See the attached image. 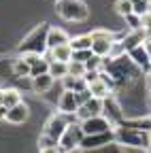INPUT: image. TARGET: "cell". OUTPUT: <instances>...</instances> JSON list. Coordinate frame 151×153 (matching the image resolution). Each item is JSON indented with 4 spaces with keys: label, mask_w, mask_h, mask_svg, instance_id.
Listing matches in <instances>:
<instances>
[{
    "label": "cell",
    "mask_w": 151,
    "mask_h": 153,
    "mask_svg": "<svg viewBox=\"0 0 151 153\" xmlns=\"http://www.w3.org/2000/svg\"><path fill=\"white\" fill-rule=\"evenodd\" d=\"M11 70H13V74L17 76V79H24V76H30V64L24 60L22 55H17L15 60L11 62Z\"/></svg>",
    "instance_id": "44dd1931"
},
{
    "label": "cell",
    "mask_w": 151,
    "mask_h": 153,
    "mask_svg": "<svg viewBox=\"0 0 151 153\" xmlns=\"http://www.w3.org/2000/svg\"><path fill=\"white\" fill-rule=\"evenodd\" d=\"M70 43V34L62 28H55V26H49V32H47V47L49 51L60 47V45H68Z\"/></svg>",
    "instance_id": "5bb4252c"
},
{
    "label": "cell",
    "mask_w": 151,
    "mask_h": 153,
    "mask_svg": "<svg viewBox=\"0 0 151 153\" xmlns=\"http://www.w3.org/2000/svg\"><path fill=\"white\" fill-rule=\"evenodd\" d=\"M28 117H30V106L26 102H19V104H15L13 108L7 111V121L11 126H22V123L28 121Z\"/></svg>",
    "instance_id": "4fadbf2b"
},
{
    "label": "cell",
    "mask_w": 151,
    "mask_h": 153,
    "mask_svg": "<svg viewBox=\"0 0 151 153\" xmlns=\"http://www.w3.org/2000/svg\"><path fill=\"white\" fill-rule=\"evenodd\" d=\"M19 102H24L19 89H15V87H4V89H0V104H4L7 108H13L15 104H19Z\"/></svg>",
    "instance_id": "e0dca14e"
},
{
    "label": "cell",
    "mask_w": 151,
    "mask_h": 153,
    "mask_svg": "<svg viewBox=\"0 0 151 153\" xmlns=\"http://www.w3.org/2000/svg\"><path fill=\"white\" fill-rule=\"evenodd\" d=\"M55 2H60V0H55Z\"/></svg>",
    "instance_id": "74e56055"
},
{
    "label": "cell",
    "mask_w": 151,
    "mask_h": 153,
    "mask_svg": "<svg viewBox=\"0 0 151 153\" xmlns=\"http://www.w3.org/2000/svg\"><path fill=\"white\" fill-rule=\"evenodd\" d=\"M91 36L89 34H79V36H70V47L72 51H81V49H91Z\"/></svg>",
    "instance_id": "7402d4cb"
},
{
    "label": "cell",
    "mask_w": 151,
    "mask_h": 153,
    "mask_svg": "<svg viewBox=\"0 0 151 153\" xmlns=\"http://www.w3.org/2000/svg\"><path fill=\"white\" fill-rule=\"evenodd\" d=\"M87 89H89V94H91V98H98V100H104L106 96H111V94H113V89H111L102 79L89 83V85H87Z\"/></svg>",
    "instance_id": "ac0fdd59"
},
{
    "label": "cell",
    "mask_w": 151,
    "mask_h": 153,
    "mask_svg": "<svg viewBox=\"0 0 151 153\" xmlns=\"http://www.w3.org/2000/svg\"><path fill=\"white\" fill-rule=\"evenodd\" d=\"M128 57H130V62L134 64L141 72H145L147 76L151 74V55L145 49V45H138V47H134L132 51H128Z\"/></svg>",
    "instance_id": "52a82bcc"
},
{
    "label": "cell",
    "mask_w": 151,
    "mask_h": 153,
    "mask_svg": "<svg viewBox=\"0 0 151 153\" xmlns=\"http://www.w3.org/2000/svg\"><path fill=\"white\" fill-rule=\"evenodd\" d=\"M89 98H91V94H89V89H83V91H79V94H77V100H79V106H81V104H85V102H87Z\"/></svg>",
    "instance_id": "1f68e13d"
},
{
    "label": "cell",
    "mask_w": 151,
    "mask_h": 153,
    "mask_svg": "<svg viewBox=\"0 0 151 153\" xmlns=\"http://www.w3.org/2000/svg\"><path fill=\"white\" fill-rule=\"evenodd\" d=\"M72 121H77V119L72 117V115L55 113V115H51V117L47 119V123H45V128H43V134H47V136H51L53 140H58V143H60L62 134L66 132L68 123H72Z\"/></svg>",
    "instance_id": "5b68a950"
},
{
    "label": "cell",
    "mask_w": 151,
    "mask_h": 153,
    "mask_svg": "<svg viewBox=\"0 0 151 153\" xmlns=\"http://www.w3.org/2000/svg\"><path fill=\"white\" fill-rule=\"evenodd\" d=\"M141 22H143V30L147 34H151V11H147L143 17H141Z\"/></svg>",
    "instance_id": "4dcf8cb0"
},
{
    "label": "cell",
    "mask_w": 151,
    "mask_h": 153,
    "mask_svg": "<svg viewBox=\"0 0 151 153\" xmlns=\"http://www.w3.org/2000/svg\"><path fill=\"white\" fill-rule=\"evenodd\" d=\"M115 11H117V15H121V17H126V15H130V13H134L130 0H115Z\"/></svg>",
    "instance_id": "4316f807"
},
{
    "label": "cell",
    "mask_w": 151,
    "mask_h": 153,
    "mask_svg": "<svg viewBox=\"0 0 151 153\" xmlns=\"http://www.w3.org/2000/svg\"><path fill=\"white\" fill-rule=\"evenodd\" d=\"M149 145H151V130H149Z\"/></svg>",
    "instance_id": "d590c367"
},
{
    "label": "cell",
    "mask_w": 151,
    "mask_h": 153,
    "mask_svg": "<svg viewBox=\"0 0 151 153\" xmlns=\"http://www.w3.org/2000/svg\"><path fill=\"white\" fill-rule=\"evenodd\" d=\"M115 41H106V38H96L91 43V53L98 55V57H109L111 55V47Z\"/></svg>",
    "instance_id": "ffe728a7"
},
{
    "label": "cell",
    "mask_w": 151,
    "mask_h": 153,
    "mask_svg": "<svg viewBox=\"0 0 151 153\" xmlns=\"http://www.w3.org/2000/svg\"><path fill=\"white\" fill-rule=\"evenodd\" d=\"M85 72H87V68H85L83 62H74V60L68 62V74L70 76H79V79H83Z\"/></svg>",
    "instance_id": "cb8c5ba5"
},
{
    "label": "cell",
    "mask_w": 151,
    "mask_h": 153,
    "mask_svg": "<svg viewBox=\"0 0 151 153\" xmlns=\"http://www.w3.org/2000/svg\"><path fill=\"white\" fill-rule=\"evenodd\" d=\"M55 13L66 22H74V24L89 19V7L83 0H60L55 4Z\"/></svg>",
    "instance_id": "3957f363"
},
{
    "label": "cell",
    "mask_w": 151,
    "mask_h": 153,
    "mask_svg": "<svg viewBox=\"0 0 151 153\" xmlns=\"http://www.w3.org/2000/svg\"><path fill=\"white\" fill-rule=\"evenodd\" d=\"M39 147H41V149H47V147H58V140H53L51 136H47V134H41V138H39Z\"/></svg>",
    "instance_id": "f546056e"
},
{
    "label": "cell",
    "mask_w": 151,
    "mask_h": 153,
    "mask_svg": "<svg viewBox=\"0 0 151 153\" xmlns=\"http://www.w3.org/2000/svg\"><path fill=\"white\" fill-rule=\"evenodd\" d=\"M60 83H62V87H64V89H68V91H74V94H79V91L87 89V83H85V79H79V76H70V74H66V76H64V79H62Z\"/></svg>",
    "instance_id": "d6986e66"
},
{
    "label": "cell",
    "mask_w": 151,
    "mask_h": 153,
    "mask_svg": "<svg viewBox=\"0 0 151 153\" xmlns=\"http://www.w3.org/2000/svg\"><path fill=\"white\" fill-rule=\"evenodd\" d=\"M47 32H49V24H47V22L34 26V28L24 36V41L17 45V55H24V53L45 55V53L49 51V47H47Z\"/></svg>",
    "instance_id": "6da1fadb"
},
{
    "label": "cell",
    "mask_w": 151,
    "mask_h": 153,
    "mask_svg": "<svg viewBox=\"0 0 151 153\" xmlns=\"http://www.w3.org/2000/svg\"><path fill=\"white\" fill-rule=\"evenodd\" d=\"M77 108H79L77 94H74V91H68V89H64V91H62V96L58 98V111H60V113H64V115H72V117H74Z\"/></svg>",
    "instance_id": "8fae6325"
},
{
    "label": "cell",
    "mask_w": 151,
    "mask_h": 153,
    "mask_svg": "<svg viewBox=\"0 0 151 153\" xmlns=\"http://www.w3.org/2000/svg\"><path fill=\"white\" fill-rule=\"evenodd\" d=\"M102 115V100L98 98H89L85 104H81L74 113V119L77 121H85V119H91V117H98Z\"/></svg>",
    "instance_id": "9c48e42d"
},
{
    "label": "cell",
    "mask_w": 151,
    "mask_h": 153,
    "mask_svg": "<svg viewBox=\"0 0 151 153\" xmlns=\"http://www.w3.org/2000/svg\"><path fill=\"white\" fill-rule=\"evenodd\" d=\"M145 153H151V145H149V147H147V149H145Z\"/></svg>",
    "instance_id": "e575fe53"
},
{
    "label": "cell",
    "mask_w": 151,
    "mask_h": 153,
    "mask_svg": "<svg viewBox=\"0 0 151 153\" xmlns=\"http://www.w3.org/2000/svg\"><path fill=\"white\" fill-rule=\"evenodd\" d=\"M149 98H151V87H149Z\"/></svg>",
    "instance_id": "8d00e7d4"
},
{
    "label": "cell",
    "mask_w": 151,
    "mask_h": 153,
    "mask_svg": "<svg viewBox=\"0 0 151 153\" xmlns=\"http://www.w3.org/2000/svg\"><path fill=\"white\" fill-rule=\"evenodd\" d=\"M49 74L55 81H62L68 74V64H64V62H49Z\"/></svg>",
    "instance_id": "603a6c76"
},
{
    "label": "cell",
    "mask_w": 151,
    "mask_h": 153,
    "mask_svg": "<svg viewBox=\"0 0 151 153\" xmlns=\"http://www.w3.org/2000/svg\"><path fill=\"white\" fill-rule=\"evenodd\" d=\"M81 128L85 132V136H87V134H104V132L113 130V126L109 123V119L104 117V115H98V117H91V119L81 121Z\"/></svg>",
    "instance_id": "30bf717a"
},
{
    "label": "cell",
    "mask_w": 151,
    "mask_h": 153,
    "mask_svg": "<svg viewBox=\"0 0 151 153\" xmlns=\"http://www.w3.org/2000/svg\"><path fill=\"white\" fill-rule=\"evenodd\" d=\"M102 115L109 119V123L113 126V130L119 128V126L126 121V111H123V106L119 104V100H117L113 94L106 96V98L102 100Z\"/></svg>",
    "instance_id": "8992f818"
},
{
    "label": "cell",
    "mask_w": 151,
    "mask_h": 153,
    "mask_svg": "<svg viewBox=\"0 0 151 153\" xmlns=\"http://www.w3.org/2000/svg\"><path fill=\"white\" fill-rule=\"evenodd\" d=\"M45 72H49V60L47 57H43L41 62H36L34 66H30V79L32 76H39V74H45Z\"/></svg>",
    "instance_id": "d4e9b609"
},
{
    "label": "cell",
    "mask_w": 151,
    "mask_h": 153,
    "mask_svg": "<svg viewBox=\"0 0 151 153\" xmlns=\"http://www.w3.org/2000/svg\"><path fill=\"white\" fill-rule=\"evenodd\" d=\"M115 145L147 149L149 147V132L132 128V126H119V128H115Z\"/></svg>",
    "instance_id": "7a4b0ae2"
},
{
    "label": "cell",
    "mask_w": 151,
    "mask_h": 153,
    "mask_svg": "<svg viewBox=\"0 0 151 153\" xmlns=\"http://www.w3.org/2000/svg\"><path fill=\"white\" fill-rule=\"evenodd\" d=\"M45 57H47L49 62H64V64H68L72 60V47H70V43L68 45H60V47L47 51Z\"/></svg>",
    "instance_id": "2e32d148"
},
{
    "label": "cell",
    "mask_w": 151,
    "mask_h": 153,
    "mask_svg": "<svg viewBox=\"0 0 151 153\" xmlns=\"http://www.w3.org/2000/svg\"><path fill=\"white\" fill-rule=\"evenodd\" d=\"M7 111H9V108H7L4 104H0V121H7Z\"/></svg>",
    "instance_id": "836d02e7"
},
{
    "label": "cell",
    "mask_w": 151,
    "mask_h": 153,
    "mask_svg": "<svg viewBox=\"0 0 151 153\" xmlns=\"http://www.w3.org/2000/svg\"><path fill=\"white\" fill-rule=\"evenodd\" d=\"M145 38H147V32H145V30H128V32L119 38V43H121L123 51L128 53V51H132L134 47L143 45V43H145Z\"/></svg>",
    "instance_id": "7c38bea8"
},
{
    "label": "cell",
    "mask_w": 151,
    "mask_h": 153,
    "mask_svg": "<svg viewBox=\"0 0 151 153\" xmlns=\"http://www.w3.org/2000/svg\"><path fill=\"white\" fill-rule=\"evenodd\" d=\"M132 2V9H134L136 15H145L147 11H151V0H130Z\"/></svg>",
    "instance_id": "484cf974"
},
{
    "label": "cell",
    "mask_w": 151,
    "mask_h": 153,
    "mask_svg": "<svg viewBox=\"0 0 151 153\" xmlns=\"http://www.w3.org/2000/svg\"><path fill=\"white\" fill-rule=\"evenodd\" d=\"M41 153H62L60 147H47V149H41Z\"/></svg>",
    "instance_id": "d6a6232c"
},
{
    "label": "cell",
    "mask_w": 151,
    "mask_h": 153,
    "mask_svg": "<svg viewBox=\"0 0 151 153\" xmlns=\"http://www.w3.org/2000/svg\"><path fill=\"white\" fill-rule=\"evenodd\" d=\"M83 136H85V132H83V128H81V121H72V123H68L66 132L62 134L58 147H60L64 153H72L74 149H81Z\"/></svg>",
    "instance_id": "277c9868"
},
{
    "label": "cell",
    "mask_w": 151,
    "mask_h": 153,
    "mask_svg": "<svg viewBox=\"0 0 151 153\" xmlns=\"http://www.w3.org/2000/svg\"><path fill=\"white\" fill-rule=\"evenodd\" d=\"M91 55H94V53H91V49H81V51H72V60H74V62H83V64H85Z\"/></svg>",
    "instance_id": "f1b7e54d"
},
{
    "label": "cell",
    "mask_w": 151,
    "mask_h": 153,
    "mask_svg": "<svg viewBox=\"0 0 151 153\" xmlns=\"http://www.w3.org/2000/svg\"><path fill=\"white\" fill-rule=\"evenodd\" d=\"M113 143H115V130L104 132V134H87V136H83L81 149L91 151V149H100V147H104V145H113Z\"/></svg>",
    "instance_id": "ba28073f"
},
{
    "label": "cell",
    "mask_w": 151,
    "mask_h": 153,
    "mask_svg": "<svg viewBox=\"0 0 151 153\" xmlns=\"http://www.w3.org/2000/svg\"><path fill=\"white\" fill-rule=\"evenodd\" d=\"M53 83H55V79H53L49 72L39 74V76H32V91H34V94H39V96H45V94L51 91Z\"/></svg>",
    "instance_id": "9a60e30c"
},
{
    "label": "cell",
    "mask_w": 151,
    "mask_h": 153,
    "mask_svg": "<svg viewBox=\"0 0 151 153\" xmlns=\"http://www.w3.org/2000/svg\"><path fill=\"white\" fill-rule=\"evenodd\" d=\"M123 19H126V26H128V30H143L141 15H136V13H130V15H126Z\"/></svg>",
    "instance_id": "83f0119b"
},
{
    "label": "cell",
    "mask_w": 151,
    "mask_h": 153,
    "mask_svg": "<svg viewBox=\"0 0 151 153\" xmlns=\"http://www.w3.org/2000/svg\"><path fill=\"white\" fill-rule=\"evenodd\" d=\"M149 76H151V74H149Z\"/></svg>",
    "instance_id": "f35d334b"
}]
</instances>
